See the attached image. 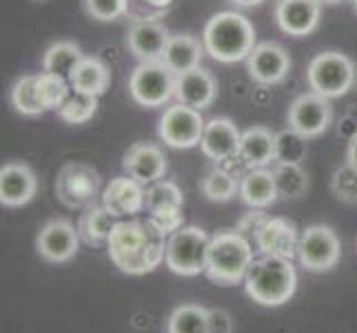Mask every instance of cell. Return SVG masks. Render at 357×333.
<instances>
[{"mask_svg": "<svg viewBox=\"0 0 357 333\" xmlns=\"http://www.w3.org/2000/svg\"><path fill=\"white\" fill-rule=\"evenodd\" d=\"M129 96L135 105L146 109L165 107L176 98V73L165 63H140L129 76Z\"/></svg>", "mask_w": 357, "mask_h": 333, "instance_id": "obj_7", "label": "cell"}, {"mask_svg": "<svg viewBox=\"0 0 357 333\" xmlns=\"http://www.w3.org/2000/svg\"><path fill=\"white\" fill-rule=\"evenodd\" d=\"M98 111V98L89 96V94H82L71 89L67 101L60 105V109L56 111L58 118L67 122V125H84L89 122Z\"/></svg>", "mask_w": 357, "mask_h": 333, "instance_id": "obj_33", "label": "cell"}, {"mask_svg": "<svg viewBox=\"0 0 357 333\" xmlns=\"http://www.w3.org/2000/svg\"><path fill=\"white\" fill-rule=\"evenodd\" d=\"M206 120L202 111L182 103L169 105L158 120V138L171 149H193L198 147L204 133Z\"/></svg>", "mask_w": 357, "mask_h": 333, "instance_id": "obj_8", "label": "cell"}, {"mask_svg": "<svg viewBox=\"0 0 357 333\" xmlns=\"http://www.w3.org/2000/svg\"><path fill=\"white\" fill-rule=\"evenodd\" d=\"M233 320L222 309H208V333H231Z\"/></svg>", "mask_w": 357, "mask_h": 333, "instance_id": "obj_38", "label": "cell"}, {"mask_svg": "<svg viewBox=\"0 0 357 333\" xmlns=\"http://www.w3.org/2000/svg\"><path fill=\"white\" fill-rule=\"evenodd\" d=\"M169 333H208V309L200 304H182L169 316Z\"/></svg>", "mask_w": 357, "mask_h": 333, "instance_id": "obj_32", "label": "cell"}, {"mask_svg": "<svg viewBox=\"0 0 357 333\" xmlns=\"http://www.w3.org/2000/svg\"><path fill=\"white\" fill-rule=\"evenodd\" d=\"M200 191L204 193V198L211 202H229L240 193V182L231 171L215 167L202 178Z\"/></svg>", "mask_w": 357, "mask_h": 333, "instance_id": "obj_30", "label": "cell"}, {"mask_svg": "<svg viewBox=\"0 0 357 333\" xmlns=\"http://www.w3.org/2000/svg\"><path fill=\"white\" fill-rule=\"evenodd\" d=\"M238 158L249 169H264L278 160V133L268 127L255 125L242 131Z\"/></svg>", "mask_w": 357, "mask_h": 333, "instance_id": "obj_23", "label": "cell"}, {"mask_svg": "<svg viewBox=\"0 0 357 333\" xmlns=\"http://www.w3.org/2000/svg\"><path fill=\"white\" fill-rule=\"evenodd\" d=\"M204 45L202 40H198L195 36L191 34H176L171 36L167 47H165V54L160 58V63H165L171 71L176 73H184V71H191L195 67H202V56H204Z\"/></svg>", "mask_w": 357, "mask_h": 333, "instance_id": "obj_24", "label": "cell"}, {"mask_svg": "<svg viewBox=\"0 0 357 333\" xmlns=\"http://www.w3.org/2000/svg\"><path fill=\"white\" fill-rule=\"evenodd\" d=\"M306 82L311 91L333 101L349 94L355 82V65L342 52H319L306 69Z\"/></svg>", "mask_w": 357, "mask_h": 333, "instance_id": "obj_5", "label": "cell"}, {"mask_svg": "<svg viewBox=\"0 0 357 333\" xmlns=\"http://www.w3.org/2000/svg\"><path fill=\"white\" fill-rule=\"evenodd\" d=\"M184 195L174 180H158L146 187V212L167 236L182 227Z\"/></svg>", "mask_w": 357, "mask_h": 333, "instance_id": "obj_12", "label": "cell"}, {"mask_svg": "<svg viewBox=\"0 0 357 333\" xmlns=\"http://www.w3.org/2000/svg\"><path fill=\"white\" fill-rule=\"evenodd\" d=\"M142 3H146V5H151V7H158V9H165V7H169L174 0H142Z\"/></svg>", "mask_w": 357, "mask_h": 333, "instance_id": "obj_41", "label": "cell"}, {"mask_svg": "<svg viewBox=\"0 0 357 333\" xmlns=\"http://www.w3.org/2000/svg\"><path fill=\"white\" fill-rule=\"evenodd\" d=\"M278 195L282 200H298L309 189V176L300 163H273Z\"/></svg>", "mask_w": 357, "mask_h": 333, "instance_id": "obj_29", "label": "cell"}, {"mask_svg": "<svg viewBox=\"0 0 357 333\" xmlns=\"http://www.w3.org/2000/svg\"><path fill=\"white\" fill-rule=\"evenodd\" d=\"M127 176L142 182L144 187L162 180L167 174V156L153 142H135L131 145L125 158H122Z\"/></svg>", "mask_w": 357, "mask_h": 333, "instance_id": "obj_20", "label": "cell"}, {"mask_svg": "<svg viewBox=\"0 0 357 333\" xmlns=\"http://www.w3.org/2000/svg\"><path fill=\"white\" fill-rule=\"evenodd\" d=\"M82 5L98 22H114L129 11V0H82Z\"/></svg>", "mask_w": 357, "mask_h": 333, "instance_id": "obj_36", "label": "cell"}, {"mask_svg": "<svg viewBox=\"0 0 357 333\" xmlns=\"http://www.w3.org/2000/svg\"><path fill=\"white\" fill-rule=\"evenodd\" d=\"M240 140H242V131L231 118L218 116L206 120L204 133L200 140V149L202 154L213 160V163H227L231 158H238L240 151Z\"/></svg>", "mask_w": 357, "mask_h": 333, "instance_id": "obj_16", "label": "cell"}, {"mask_svg": "<svg viewBox=\"0 0 357 333\" xmlns=\"http://www.w3.org/2000/svg\"><path fill=\"white\" fill-rule=\"evenodd\" d=\"M253 240L262 256H278L293 260L298 256L300 233L287 218H262L253 229Z\"/></svg>", "mask_w": 357, "mask_h": 333, "instance_id": "obj_13", "label": "cell"}, {"mask_svg": "<svg viewBox=\"0 0 357 333\" xmlns=\"http://www.w3.org/2000/svg\"><path fill=\"white\" fill-rule=\"evenodd\" d=\"M342 256V244L337 233L326 225H311L300 233L298 258L304 269L322 274L331 271Z\"/></svg>", "mask_w": 357, "mask_h": 333, "instance_id": "obj_11", "label": "cell"}, {"mask_svg": "<svg viewBox=\"0 0 357 333\" xmlns=\"http://www.w3.org/2000/svg\"><path fill=\"white\" fill-rule=\"evenodd\" d=\"M169 38L171 34L160 20L140 18L127 31V47L140 63H153V60L162 58Z\"/></svg>", "mask_w": 357, "mask_h": 333, "instance_id": "obj_18", "label": "cell"}, {"mask_svg": "<svg viewBox=\"0 0 357 333\" xmlns=\"http://www.w3.org/2000/svg\"><path fill=\"white\" fill-rule=\"evenodd\" d=\"M9 101L20 116L36 118L45 114V109L38 101V94H36V76H20L11 84Z\"/></svg>", "mask_w": 357, "mask_h": 333, "instance_id": "obj_34", "label": "cell"}, {"mask_svg": "<svg viewBox=\"0 0 357 333\" xmlns=\"http://www.w3.org/2000/svg\"><path fill=\"white\" fill-rule=\"evenodd\" d=\"M82 56L84 54H82L80 45L71 43V40H58L47 47V52L43 56V71L56 73V76H63L69 80L73 67L80 63Z\"/></svg>", "mask_w": 357, "mask_h": 333, "instance_id": "obj_28", "label": "cell"}, {"mask_svg": "<svg viewBox=\"0 0 357 333\" xmlns=\"http://www.w3.org/2000/svg\"><path fill=\"white\" fill-rule=\"evenodd\" d=\"M211 238L200 227H180L167 240V267L178 276H200L206 271Z\"/></svg>", "mask_w": 357, "mask_h": 333, "instance_id": "obj_6", "label": "cell"}, {"mask_svg": "<svg viewBox=\"0 0 357 333\" xmlns=\"http://www.w3.org/2000/svg\"><path fill=\"white\" fill-rule=\"evenodd\" d=\"M319 11H322L319 0H278L275 22L282 34L304 38L317 29Z\"/></svg>", "mask_w": 357, "mask_h": 333, "instance_id": "obj_17", "label": "cell"}, {"mask_svg": "<svg viewBox=\"0 0 357 333\" xmlns=\"http://www.w3.org/2000/svg\"><path fill=\"white\" fill-rule=\"evenodd\" d=\"M251 242L244 238L242 231H218L211 236L206 258V278L220 287H233L244 282L249 267L253 265Z\"/></svg>", "mask_w": 357, "mask_h": 333, "instance_id": "obj_3", "label": "cell"}, {"mask_svg": "<svg viewBox=\"0 0 357 333\" xmlns=\"http://www.w3.org/2000/svg\"><path fill=\"white\" fill-rule=\"evenodd\" d=\"M322 5H337V3H342V0H319Z\"/></svg>", "mask_w": 357, "mask_h": 333, "instance_id": "obj_42", "label": "cell"}, {"mask_svg": "<svg viewBox=\"0 0 357 333\" xmlns=\"http://www.w3.org/2000/svg\"><path fill=\"white\" fill-rule=\"evenodd\" d=\"M231 3L242 9H253V7H260L264 0H231Z\"/></svg>", "mask_w": 357, "mask_h": 333, "instance_id": "obj_40", "label": "cell"}, {"mask_svg": "<svg viewBox=\"0 0 357 333\" xmlns=\"http://www.w3.org/2000/svg\"><path fill=\"white\" fill-rule=\"evenodd\" d=\"M353 7H355V11H357V0H353Z\"/></svg>", "mask_w": 357, "mask_h": 333, "instance_id": "obj_43", "label": "cell"}, {"mask_svg": "<svg viewBox=\"0 0 357 333\" xmlns=\"http://www.w3.org/2000/svg\"><path fill=\"white\" fill-rule=\"evenodd\" d=\"M218 96V80L213 73L204 67H195L191 71H184L176 76V101L204 111L213 105Z\"/></svg>", "mask_w": 357, "mask_h": 333, "instance_id": "obj_21", "label": "cell"}, {"mask_svg": "<svg viewBox=\"0 0 357 333\" xmlns=\"http://www.w3.org/2000/svg\"><path fill=\"white\" fill-rule=\"evenodd\" d=\"M347 163L357 167V131L351 135V140H349V149H347Z\"/></svg>", "mask_w": 357, "mask_h": 333, "instance_id": "obj_39", "label": "cell"}, {"mask_svg": "<svg viewBox=\"0 0 357 333\" xmlns=\"http://www.w3.org/2000/svg\"><path fill=\"white\" fill-rule=\"evenodd\" d=\"M287 122L289 129L300 133L302 138L306 140L317 138L333 122V105L324 96H319L315 91H306L289 105Z\"/></svg>", "mask_w": 357, "mask_h": 333, "instance_id": "obj_10", "label": "cell"}, {"mask_svg": "<svg viewBox=\"0 0 357 333\" xmlns=\"http://www.w3.org/2000/svg\"><path fill=\"white\" fill-rule=\"evenodd\" d=\"M71 91V84L67 78L56 76V73L40 71L36 73V94L45 111H58L60 105L67 101V96Z\"/></svg>", "mask_w": 357, "mask_h": 333, "instance_id": "obj_31", "label": "cell"}, {"mask_svg": "<svg viewBox=\"0 0 357 333\" xmlns=\"http://www.w3.org/2000/svg\"><path fill=\"white\" fill-rule=\"evenodd\" d=\"M240 198L251 209H266L280 200L273 169H249L240 180Z\"/></svg>", "mask_w": 357, "mask_h": 333, "instance_id": "obj_25", "label": "cell"}, {"mask_svg": "<svg viewBox=\"0 0 357 333\" xmlns=\"http://www.w3.org/2000/svg\"><path fill=\"white\" fill-rule=\"evenodd\" d=\"M102 205L114 218H127L140 214L146 207L144 184L131 176H118L102 189Z\"/></svg>", "mask_w": 357, "mask_h": 333, "instance_id": "obj_19", "label": "cell"}, {"mask_svg": "<svg viewBox=\"0 0 357 333\" xmlns=\"http://www.w3.org/2000/svg\"><path fill=\"white\" fill-rule=\"evenodd\" d=\"M202 45L218 63H242L255 49V27L240 11H218L204 24Z\"/></svg>", "mask_w": 357, "mask_h": 333, "instance_id": "obj_2", "label": "cell"}, {"mask_svg": "<svg viewBox=\"0 0 357 333\" xmlns=\"http://www.w3.org/2000/svg\"><path fill=\"white\" fill-rule=\"evenodd\" d=\"M80 246V233L71 225L69 220H49L40 229L38 238H36V249L38 256L47 262H67L78 253Z\"/></svg>", "mask_w": 357, "mask_h": 333, "instance_id": "obj_14", "label": "cell"}, {"mask_svg": "<svg viewBox=\"0 0 357 333\" xmlns=\"http://www.w3.org/2000/svg\"><path fill=\"white\" fill-rule=\"evenodd\" d=\"M169 236L151 218L120 220L107 242L112 262L129 276H144L162 265Z\"/></svg>", "mask_w": 357, "mask_h": 333, "instance_id": "obj_1", "label": "cell"}, {"mask_svg": "<svg viewBox=\"0 0 357 333\" xmlns=\"http://www.w3.org/2000/svg\"><path fill=\"white\" fill-rule=\"evenodd\" d=\"M249 76L257 82L271 87L280 84L291 71V56L282 45L278 43H260L255 45L251 56L244 60Z\"/></svg>", "mask_w": 357, "mask_h": 333, "instance_id": "obj_15", "label": "cell"}, {"mask_svg": "<svg viewBox=\"0 0 357 333\" xmlns=\"http://www.w3.org/2000/svg\"><path fill=\"white\" fill-rule=\"evenodd\" d=\"M331 189L337 195V200L357 205V167L353 165H344L335 169L333 178H331Z\"/></svg>", "mask_w": 357, "mask_h": 333, "instance_id": "obj_35", "label": "cell"}, {"mask_svg": "<svg viewBox=\"0 0 357 333\" xmlns=\"http://www.w3.org/2000/svg\"><path fill=\"white\" fill-rule=\"evenodd\" d=\"M306 156V138L291 129L278 133V160L275 163H302Z\"/></svg>", "mask_w": 357, "mask_h": 333, "instance_id": "obj_37", "label": "cell"}, {"mask_svg": "<svg viewBox=\"0 0 357 333\" xmlns=\"http://www.w3.org/2000/svg\"><path fill=\"white\" fill-rule=\"evenodd\" d=\"M116 227V218L105 209V205H91L84 209L78 222L80 240H84L89 246H102L112 238V231Z\"/></svg>", "mask_w": 357, "mask_h": 333, "instance_id": "obj_27", "label": "cell"}, {"mask_svg": "<svg viewBox=\"0 0 357 333\" xmlns=\"http://www.w3.org/2000/svg\"><path fill=\"white\" fill-rule=\"evenodd\" d=\"M102 189L100 174L84 163H69L58 171L56 195L69 209H87L96 205Z\"/></svg>", "mask_w": 357, "mask_h": 333, "instance_id": "obj_9", "label": "cell"}, {"mask_svg": "<svg viewBox=\"0 0 357 333\" xmlns=\"http://www.w3.org/2000/svg\"><path fill=\"white\" fill-rule=\"evenodd\" d=\"M246 293L264 306H280L293 298L298 287V274L287 258L262 256L253 260L244 278Z\"/></svg>", "mask_w": 357, "mask_h": 333, "instance_id": "obj_4", "label": "cell"}, {"mask_svg": "<svg viewBox=\"0 0 357 333\" xmlns=\"http://www.w3.org/2000/svg\"><path fill=\"white\" fill-rule=\"evenodd\" d=\"M71 89L100 98L112 84V71L98 56H82L69 76Z\"/></svg>", "mask_w": 357, "mask_h": 333, "instance_id": "obj_26", "label": "cell"}, {"mask_svg": "<svg viewBox=\"0 0 357 333\" xmlns=\"http://www.w3.org/2000/svg\"><path fill=\"white\" fill-rule=\"evenodd\" d=\"M38 180L24 163H7L0 169V202L5 207H22L33 200Z\"/></svg>", "mask_w": 357, "mask_h": 333, "instance_id": "obj_22", "label": "cell"}]
</instances>
